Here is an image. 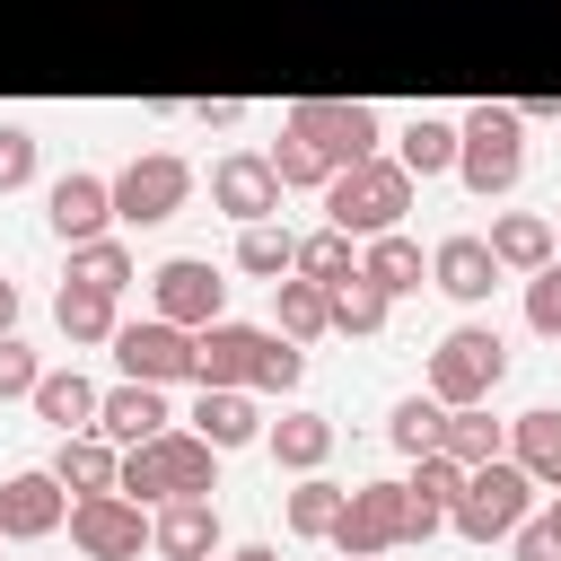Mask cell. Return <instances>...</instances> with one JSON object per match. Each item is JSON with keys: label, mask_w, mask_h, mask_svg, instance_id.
I'll return each instance as SVG.
<instances>
[{"label": "cell", "mask_w": 561, "mask_h": 561, "mask_svg": "<svg viewBox=\"0 0 561 561\" xmlns=\"http://www.w3.org/2000/svg\"><path fill=\"white\" fill-rule=\"evenodd\" d=\"M210 561H280L272 543H237V552H210Z\"/></svg>", "instance_id": "cell-45"}, {"label": "cell", "mask_w": 561, "mask_h": 561, "mask_svg": "<svg viewBox=\"0 0 561 561\" xmlns=\"http://www.w3.org/2000/svg\"><path fill=\"white\" fill-rule=\"evenodd\" d=\"M552 254H561V219H552Z\"/></svg>", "instance_id": "cell-47"}, {"label": "cell", "mask_w": 561, "mask_h": 561, "mask_svg": "<svg viewBox=\"0 0 561 561\" xmlns=\"http://www.w3.org/2000/svg\"><path fill=\"white\" fill-rule=\"evenodd\" d=\"M508 456L535 473V491H561V412H552V403L517 412V421H508Z\"/></svg>", "instance_id": "cell-28"}, {"label": "cell", "mask_w": 561, "mask_h": 561, "mask_svg": "<svg viewBox=\"0 0 561 561\" xmlns=\"http://www.w3.org/2000/svg\"><path fill=\"white\" fill-rule=\"evenodd\" d=\"M35 377H44V359H35V342H26V333H0V403H18V394H35Z\"/></svg>", "instance_id": "cell-40"}, {"label": "cell", "mask_w": 561, "mask_h": 561, "mask_svg": "<svg viewBox=\"0 0 561 561\" xmlns=\"http://www.w3.org/2000/svg\"><path fill=\"white\" fill-rule=\"evenodd\" d=\"M149 552H167V561H210V552H219V508H210V500H158V508H149Z\"/></svg>", "instance_id": "cell-18"}, {"label": "cell", "mask_w": 561, "mask_h": 561, "mask_svg": "<svg viewBox=\"0 0 561 561\" xmlns=\"http://www.w3.org/2000/svg\"><path fill=\"white\" fill-rule=\"evenodd\" d=\"M44 219H53V237H61V245H88V237H105V228H114V184H105L96 167H70V175H53Z\"/></svg>", "instance_id": "cell-12"}, {"label": "cell", "mask_w": 561, "mask_h": 561, "mask_svg": "<svg viewBox=\"0 0 561 561\" xmlns=\"http://www.w3.org/2000/svg\"><path fill=\"white\" fill-rule=\"evenodd\" d=\"M70 280H96V289H114V298H123V289L140 280V263H131V245H123V237L105 228V237L70 245Z\"/></svg>", "instance_id": "cell-32"}, {"label": "cell", "mask_w": 561, "mask_h": 561, "mask_svg": "<svg viewBox=\"0 0 561 561\" xmlns=\"http://www.w3.org/2000/svg\"><path fill=\"white\" fill-rule=\"evenodd\" d=\"M500 377H508V342L491 324H447L438 351H430V368H421V394H438V403H491Z\"/></svg>", "instance_id": "cell-5"}, {"label": "cell", "mask_w": 561, "mask_h": 561, "mask_svg": "<svg viewBox=\"0 0 561 561\" xmlns=\"http://www.w3.org/2000/svg\"><path fill=\"white\" fill-rule=\"evenodd\" d=\"M184 430H202V438L228 456V447H254V438H263V412H254L245 386H202L193 412H184Z\"/></svg>", "instance_id": "cell-19"}, {"label": "cell", "mask_w": 561, "mask_h": 561, "mask_svg": "<svg viewBox=\"0 0 561 561\" xmlns=\"http://www.w3.org/2000/svg\"><path fill=\"white\" fill-rule=\"evenodd\" d=\"M114 359L140 386H175V377H193V333L167 324V316H123L114 324Z\"/></svg>", "instance_id": "cell-11"}, {"label": "cell", "mask_w": 561, "mask_h": 561, "mask_svg": "<svg viewBox=\"0 0 561 561\" xmlns=\"http://www.w3.org/2000/svg\"><path fill=\"white\" fill-rule=\"evenodd\" d=\"M298 272H307V280H324V289H333V280H351V272H359V237H342V228L298 237Z\"/></svg>", "instance_id": "cell-37"}, {"label": "cell", "mask_w": 561, "mask_h": 561, "mask_svg": "<svg viewBox=\"0 0 561 561\" xmlns=\"http://www.w3.org/2000/svg\"><path fill=\"white\" fill-rule=\"evenodd\" d=\"M210 202L245 228V219H280V175H272V158L263 149H228L219 167H210Z\"/></svg>", "instance_id": "cell-14"}, {"label": "cell", "mask_w": 561, "mask_h": 561, "mask_svg": "<svg viewBox=\"0 0 561 561\" xmlns=\"http://www.w3.org/2000/svg\"><path fill=\"white\" fill-rule=\"evenodd\" d=\"M96 394L105 386H88L79 368H44L26 403H35V421H53V438H70V430H96Z\"/></svg>", "instance_id": "cell-24"}, {"label": "cell", "mask_w": 561, "mask_h": 561, "mask_svg": "<svg viewBox=\"0 0 561 561\" xmlns=\"http://www.w3.org/2000/svg\"><path fill=\"white\" fill-rule=\"evenodd\" d=\"M254 351H263V324H237V316L202 324L193 333V386H245L254 377Z\"/></svg>", "instance_id": "cell-16"}, {"label": "cell", "mask_w": 561, "mask_h": 561, "mask_svg": "<svg viewBox=\"0 0 561 561\" xmlns=\"http://www.w3.org/2000/svg\"><path fill=\"white\" fill-rule=\"evenodd\" d=\"M482 245H491V263H500V272H517V280H526V272H543V263H552V219H543V210H500Z\"/></svg>", "instance_id": "cell-21"}, {"label": "cell", "mask_w": 561, "mask_h": 561, "mask_svg": "<svg viewBox=\"0 0 561 561\" xmlns=\"http://www.w3.org/2000/svg\"><path fill=\"white\" fill-rule=\"evenodd\" d=\"M438 456L491 465V456H508V421H491V403H447L438 412Z\"/></svg>", "instance_id": "cell-25"}, {"label": "cell", "mask_w": 561, "mask_h": 561, "mask_svg": "<svg viewBox=\"0 0 561 561\" xmlns=\"http://www.w3.org/2000/svg\"><path fill=\"white\" fill-rule=\"evenodd\" d=\"M26 184H35V131L0 123V193H26Z\"/></svg>", "instance_id": "cell-41"}, {"label": "cell", "mask_w": 561, "mask_h": 561, "mask_svg": "<svg viewBox=\"0 0 561 561\" xmlns=\"http://www.w3.org/2000/svg\"><path fill=\"white\" fill-rule=\"evenodd\" d=\"M394 167H403L412 184L456 175V114H412V123H403V140H394Z\"/></svg>", "instance_id": "cell-27"}, {"label": "cell", "mask_w": 561, "mask_h": 561, "mask_svg": "<svg viewBox=\"0 0 561 561\" xmlns=\"http://www.w3.org/2000/svg\"><path fill=\"white\" fill-rule=\"evenodd\" d=\"M403 210H412V175H403L386 149H377V158H351V167L324 175V228H342V237L403 228Z\"/></svg>", "instance_id": "cell-2"}, {"label": "cell", "mask_w": 561, "mask_h": 561, "mask_svg": "<svg viewBox=\"0 0 561 561\" xmlns=\"http://www.w3.org/2000/svg\"><path fill=\"white\" fill-rule=\"evenodd\" d=\"M438 412H447L438 394H403V403L386 412V438H394L403 456H421V447H438Z\"/></svg>", "instance_id": "cell-38"}, {"label": "cell", "mask_w": 561, "mask_h": 561, "mask_svg": "<svg viewBox=\"0 0 561 561\" xmlns=\"http://www.w3.org/2000/svg\"><path fill=\"white\" fill-rule=\"evenodd\" d=\"M193 123H202V131H237V123H245V105H237V96H202V105H193Z\"/></svg>", "instance_id": "cell-43"}, {"label": "cell", "mask_w": 561, "mask_h": 561, "mask_svg": "<svg viewBox=\"0 0 561 561\" xmlns=\"http://www.w3.org/2000/svg\"><path fill=\"white\" fill-rule=\"evenodd\" d=\"M280 123H289L298 140H316L333 167H351V158H377V105H359V96H298Z\"/></svg>", "instance_id": "cell-10"}, {"label": "cell", "mask_w": 561, "mask_h": 561, "mask_svg": "<svg viewBox=\"0 0 561 561\" xmlns=\"http://www.w3.org/2000/svg\"><path fill=\"white\" fill-rule=\"evenodd\" d=\"M386 316H394V298L368 280V272H351V280H333V333H386Z\"/></svg>", "instance_id": "cell-33"}, {"label": "cell", "mask_w": 561, "mask_h": 561, "mask_svg": "<svg viewBox=\"0 0 561 561\" xmlns=\"http://www.w3.org/2000/svg\"><path fill=\"white\" fill-rule=\"evenodd\" d=\"M508 561H561V535H552V517H543V508H535V517H517Z\"/></svg>", "instance_id": "cell-42"}, {"label": "cell", "mask_w": 561, "mask_h": 561, "mask_svg": "<svg viewBox=\"0 0 561 561\" xmlns=\"http://www.w3.org/2000/svg\"><path fill=\"white\" fill-rule=\"evenodd\" d=\"M430 289H447L456 307H482V298L500 289V263H491V245H482L473 228L438 237V245H430Z\"/></svg>", "instance_id": "cell-15"}, {"label": "cell", "mask_w": 561, "mask_h": 561, "mask_svg": "<svg viewBox=\"0 0 561 561\" xmlns=\"http://www.w3.org/2000/svg\"><path fill=\"white\" fill-rule=\"evenodd\" d=\"M272 333H289V342L333 333V289L307 280V272H280V280H272Z\"/></svg>", "instance_id": "cell-23"}, {"label": "cell", "mask_w": 561, "mask_h": 561, "mask_svg": "<svg viewBox=\"0 0 561 561\" xmlns=\"http://www.w3.org/2000/svg\"><path fill=\"white\" fill-rule=\"evenodd\" d=\"M333 438H342V430H333L324 412H280V421H263V447H272L280 473H324Z\"/></svg>", "instance_id": "cell-20"}, {"label": "cell", "mask_w": 561, "mask_h": 561, "mask_svg": "<svg viewBox=\"0 0 561 561\" xmlns=\"http://www.w3.org/2000/svg\"><path fill=\"white\" fill-rule=\"evenodd\" d=\"M149 316H167V324H184V333L219 324V316H228L219 263H210V254H167V263L149 272Z\"/></svg>", "instance_id": "cell-8"}, {"label": "cell", "mask_w": 561, "mask_h": 561, "mask_svg": "<svg viewBox=\"0 0 561 561\" xmlns=\"http://www.w3.org/2000/svg\"><path fill=\"white\" fill-rule=\"evenodd\" d=\"M456 175H465V193H517V175H526V123H517V105H473V114H456Z\"/></svg>", "instance_id": "cell-4"}, {"label": "cell", "mask_w": 561, "mask_h": 561, "mask_svg": "<svg viewBox=\"0 0 561 561\" xmlns=\"http://www.w3.org/2000/svg\"><path fill=\"white\" fill-rule=\"evenodd\" d=\"M359 272H368V280H377L386 298H412L430 263H421V245H412L403 228H377V237H359Z\"/></svg>", "instance_id": "cell-29"}, {"label": "cell", "mask_w": 561, "mask_h": 561, "mask_svg": "<svg viewBox=\"0 0 561 561\" xmlns=\"http://www.w3.org/2000/svg\"><path fill=\"white\" fill-rule=\"evenodd\" d=\"M96 430H105L114 447H140V438L175 430V412H167V386H140V377L105 386V394H96Z\"/></svg>", "instance_id": "cell-17"}, {"label": "cell", "mask_w": 561, "mask_h": 561, "mask_svg": "<svg viewBox=\"0 0 561 561\" xmlns=\"http://www.w3.org/2000/svg\"><path fill=\"white\" fill-rule=\"evenodd\" d=\"M114 491L140 500V508H158V500H210V491H219V447H210L202 430H158V438H140V447H123Z\"/></svg>", "instance_id": "cell-1"}, {"label": "cell", "mask_w": 561, "mask_h": 561, "mask_svg": "<svg viewBox=\"0 0 561 561\" xmlns=\"http://www.w3.org/2000/svg\"><path fill=\"white\" fill-rule=\"evenodd\" d=\"M517 517H535V473H526L517 456L465 465V491H456L447 526H456L465 543H508V535H517Z\"/></svg>", "instance_id": "cell-3"}, {"label": "cell", "mask_w": 561, "mask_h": 561, "mask_svg": "<svg viewBox=\"0 0 561 561\" xmlns=\"http://www.w3.org/2000/svg\"><path fill=\"white\" fill-rule=\"evenodd\" d=\"M298 377H307V342H289V333H272V324H263V351H254L245 394H289Z\"/></svg>", "instance_id": "cell-36"}, {"label": "cell", "mask_w": 561, "mask_h": 561, "mask_svg": "<svg viewBox=\"0 0 561 561\" xmlns=\"http://www.w3.org/2000/svg\"><path fill=\"white\" fill-rule=\"evenodd\" d=\"M543 517H552V535H561V491H552V500H543Z\"/></svg>", "instance_id": "cell-46"}, {"label": "cell", "mask_w": 561, "mask_h": 561, "mask_svg": "<svg viewBox=\"0 0 561 561\" xmlns=\"http://www.w3.org/2000/svg\"><path fill=\"white\" fill-rule=\"evenodd\" d=\"M53 324H61V342H114V324H123V298L114 289H96V280H61V298H53Z\"/></svg>", "instance_id": "cell-22"}, {"label": "cell", "mask_w": 561, "mask_h": 561, "mask_svg": "<svg viewBox=\"0 0 561 561\" xmlns=\"http://www.w3.org/2000/svg\"><path fill=\"white\" fill-rule=\"evenodd\" d=\"M324 543H333L342 561H377V552L412 543V500H403V482H386V473H377V482H351Z\"/></svg>", "instance_id": "cell-6"}, {"label": "cell", "mask_w": 561, "mask_h": 561, "mask_svg": "<svg viewBox=\"0 0 561 561\" xmlns=\"http://www.w3.org/2000/svg\"><path fill=\"white\" fill-rule=\"evenodd\" d=\"M526 324H535L543 342H561V254H552L543 272H526Z\"/></svg>", "instance_id": "cell-39"}, {"label": "cell", "mask_w": 561, "mask_h": 561, "mask_svg": "<svg viewBox=\"0 0 561 561\" xmlns=\"http://www.w3.org/2000/svg\"><path fill=\"white\" fill-rule=\"evenodd\" d=\"M114 465H123V447L105 438V430H70L61 447H53V482L79 500V491H114Z\"/></svg>", "instance_id": "cell-26"}, {"label": "cell", "mask_w": 561, "mask_h": 561, "mask_svg": "<svg viewBox=\"0 0 561 561\" xmlns=\"http://www.w3.org/2000/svg\"><path fill=\"white\" fill-rule=\"evenodd\" d=\"M333 517H342V482H324V473H298V491H289L280 526H289L298 543H324V535H333Z\"/></svg>", "instance_id": "cell-31"}, {"label": "cell", "mask_w": 561, "mask_h": 561, "mask_svg": "<svg viewBox=\"0 0 561 561\" xmlns=\"http://www.w3.org/2000/svg\"><path fill=\"white\" fill-rule=\"evenodd\" d=\"M456 491H465V465H456V456H438V447H421V456H412V473H403V500L447 517V508H456Z\"/></svg>", "instance_id": "cell-35"}, {"label": "cell", "mask_w": 561, "mask_h": 561, "mask_svg": "<svg viewBox=\"0 0 561 561\" xmlns=\"http://www.w3.org/2000/svg\"><path fill=\"white\" fill-rule=\"evenodd\" d=\"M263 158H272V175H280V193H324V175H333V158H324L316 140H298L289 123H280V140H272Z\"/></svg>", "instance_id": "cell-34"}, {"label": "cell", "mask_w": 561, "mask_h": 561, "mask_svg": "<svg viewBox=\"0 0 561 561\" xmlns=\"http://www.w3.org/2000/svg\"><path fill=\"white\" fill-rule=\"evenodd\" d=\"M237 272H254V280L298 272V237H289L280 219H245V228H237Z\"/></svg>", "instance_id": "cell-30"}, {"label": "cell", "mask_w": 561, "mask_h": 561, "mask_svg": "<svg viewBox=\"0 0 561 561\" xmlns=\"http://www.w3.org/2000/svg\"><path fill=\"white\" fill-rule=\"evenodd\" d=\"M61 517H70V491L53 482V465H26V473L0 482V535L9 543H44Z\"/></svg>", "instance_id": "cell-13"}, {"label": "cell", "mask_w": 561, "mask_h": 561, "mask_svg": "<svg viewBox=\"0 0 561 561\" xmlns=\"http://www.w3.org/2000/svg\"><path fill=\"white\" fill-rule=\"evenodd\" d=\"M0 333H18V280H0Z\"/></svg>", "instance_id": "cell-44"}, {"label": "cell", "mask_w": 561, "mask_h": 561, "mask_svg": "<svg viewBox=\"0 0 561 561\" xmlns=\"http://www.w3.org/2000/svg\"><path fill=\"white\" fill-rule=\"evenodd\" d=\"M61 526H70V543L88 561H140V543H149V508L123 500V491H79Z\"/></svg>", "instance_id": "cell-9"}, {"label": "cell", "mask_w": 561, "mask_h": 561, "mask_svg": "<svg viewBox=\"0 0 561 561\" xmlns=\"http://www.w3.org/2000/svg\"><path fill=\"white\" fill-rule=\"evenodd\" d=\"M105 184H114V219H123V228H158V219H175V210L193 202V158L140 149V158H123Z\"/></svg>", "instance_id": "cell-7"}]
</instances>
